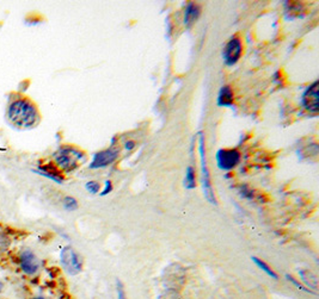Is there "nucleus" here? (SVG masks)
I'll return each mask as SVG.
<instances>
[{
    "label": "nucleus",
    "instance_id": "nucleus-19",
    "mask_svg": "<svg viewBox=\"0 0 319 299\" xmlns=\"http://www.w3.org/2000/svg\"><path fill=\"white\" fill-rule=\"evenodd\" d=\"M86 190L89 191L90 193H92V195H97V193L99 192V189H101V186H99V184L97 183V181H89V183L85 185Z\"/></svg>",
    "mask_w": 319,
    "mask_h": 299
},
{
    "label": "nucleus",
    "instance_id": "nucleus-16",
    "mask_svg": "<svg viewBox=\"0 0 319 299\" xmlns=\"http://www.w3.org/2000/svg\"><path fill=\"white\" fill-rule=\"evenodd\" d=\"M157 299H182V297H180L179 291L177 289L167 288L166 290H164L162 294L159 295Z\"/></svg>",
    "mask_w": 319,
    "mask_h": 299
},
{
    "label": "nucleus",
    "instance_id": "nucleus-22",
    "mask_svg": "<svg viewBox=\"0 0 319 299\" xmlns=\"http://www.w3.org/2000/svg\"><path fill=\"white\" fill-rule=\"evenodd\" d=\"M111 190H113V185H111V181L107 180V181H105V187H104L103 191H102L101 196H107L108 193L111 192Z\"/></svg>",
    "mask_w": 319,
    "mask_h": 299
},
{
    "label": "nucleus",
    "instance_id": "nucleus-13",
    "mask_svg": "<svg viewBox=\"0 0 319 299\" xmlns=\"http://www.w3.org/2000/svg\"><path fill=\"white\" fill-rule=\"evenodd\" d=\"M299 276L302 278L303 283L308 286V289L312 290H317L318 288V278L312 273L311 271L308 270H300L299 271Z\"/></svg>",
    "mask_w": 319,
    "mask_h": 299
},
{
    "label": "nucleus",
    "instance_id": "nucleus-5",
    "mask_svg": "<svg viewBox=\"0 0 319 299\" xmlns=\"http://www.w3.org/2000/svg\"><path fill=\"white\" fill-rule=\"evenodd\" d=\"M215 158L220 170L231 171L240 162V153L237 149H219Z\"/></svg>",
    "mask_w": 319,
    "mask_h": 299
},
{
    "label": "nucleus",
    "instance_id": "nucleus-3",
    "mask_svg": "<svg viewBox=\"0 0 319 299\" xmlns=\"http://www.w3.org/2000/svg\"><path fill=\"white\" fill-rule=\"evenodd\" d=\"M198 152H200V161H201V180H202V190L203 195L206 197L207 200L210 204L216 205V199L214 196V191H213L212 184H210V174L207 167V159H206V149H204V135L202 131L198 132Z\"/></svg>",
    "mask_w": 319,
    "mask_h": 299
},
{
    "label": "nucleus",
    "instance_id": "nucleus-2",
    "mask_svg": "<svg viewBox=\"0 0 319 299\" xmlns=\"http://www.w3.org/2000/svg\"><path fill=\"white\" fill-rule=\"evenodd\" d=\"M54 160L62 171L72 172L85 161V154L74 147L64 146L54 153Z\"/></svg>",
    "mask_w": 319,
    "mask_h": 299
},
{
    "label": "nucleus",
    "instance_id": "nucleus-7",
    "mask_svg": "<svg viewBox=\"0 0 319 299\" xmlns=\"http://www.w3.org/2000/svg\"><path fill=\"white\" fill-rule=\"evenodd\" d=\"M302 104L309 112L317 113L319 111V97H318V80H316L312 85H310L304 92L302 98Z\"/></svg>",
    "mask_w": 319,
    "mask_h": 299
},
{
    "label": "nucleus",
    "instance_id": "nucleus-20",
    "mask_svg": "<svg viewBox=\"0 0 319 299\" xmlns=\"http://www.w3.org/2000/svg\"><path fill=\"white\" fill-rule=\"evenodd\" d=\"M8 246H10V240H8L5 234H2V232L0 231V253L7 249Z\"/></svg>",
    "mask_w": 319,
    "mask_h": 299
},
{
    "label": "nucleus",
    "instance_id": "nucleus-8",
    "mask_svg": "<svg viewBox=\"0 0 319 299\" xmlns=\"http://www.w3.org/2000/svg\"><path fill=\"white\" fill-rule=\"evenodd\" d=\"M19 266L24 273L28 276H34L40 270V260L31 250H23L19 254Z\"/></svg>",
    "mask_w": 319,
    "mask_h": 299
},
{
    "label": "nucleus",
    "instance_id": "nucleus-9",
    "mask_svg": "<svg viewBox=\"0 0 319 299\" xmlns=\"http://www.w3.org/2000/svg\"><path fill=\"white\" fill-rule=\"evenodd\" d=\"M117 156H119V150L117 149L102 150V152L95 154L91 165H90V168L97 170V168L108 167V166L113 164V162H115Z\"/></svg>",
    "mask_w": 319,
    "mask_h": 299
},
{
    "label": "nucleus",
    "instance_id": "nucleus-17",
    "mask_svg": "<svg viewBox=\"0 0 319 299\" xmlns=\"http://www.w3.org/2000/svg\"><path fill=\"white\" fill-rule=\"evenodd\" d=\"M62 205H64L65 210L67 211H74L78 209L77 199L71 197V196H67V197L64 198V200H62Z\"/></svg>",
    "mask_w": 319,
    "mask_h": 299
},
{
    "label": "nucleus",
    "instance_id": "nucleus-14",
    "mask_svg": "<svg viewBox=\"0 0 319 299\" xmlns=\"http://www.w3.org/2000/svg\"><path fill=\"white\" fill-rule=\"evenodd\" d=\"M184 187L188 190H194L196 187V175H195V170L189 166L186 168L185 178H184Z\"/></svg>",
    "mask_w": 319,
    "mask_h": 299
},
{
    "label": "nucleus",
    "instance_id": "nucleus-1",
    "mask_svg": "<svg viewBox=\"0 0 319 299\" xmlns=\"http://www.w3.org/2000/svg\"><path fill=\"white\" fill-rule=\"evenodd\" d=\"M7 119L18 129H30L40 122V113L28 99H16L7 108Z\"/></svg>",
    "mask_w": 319,
    "mask_h": 299
},
{
    "label": "nucleus",
    "instance_id": "nucleus-18",
    "mask_svg": "<svg viewBox=\"0 0 319 299\" xmlns=\"http://www.w3.org/2000/svg\"><path fill=\"white\" fill-rule=\"evenodd\" d=\"M286 279H288V282H291L294 286H296V288L299 289L300 291H304V292H306V294H312V295L316 294L315 291H311V290H309L308 288H306V286H304L303 284H300L299 282H298V280L294 279L293 277L290 276V274H286Z\"/></svg>",
    "mask_w": 319,
    "mask_h": 299
},
{
    "label": "nucleus",
    "instance_id": "nucleus-23",
    "mask_svg": "<svg viewBox=\"0 0 319 299\" xmlns=\"http://www.w3.org/2000/svg\"><path fill=\"white\" fill-rule=\"evenodd\" d=\"M134 146H135V143L133 141H129V142H127V143H126V148H127V149H133L134 148Z\"/></svg>",
    "mask_w": 319,
    "mask_h": 299
},
{
    "label": "nucleus",
    "instance_id": "nucleus-15",
    "mask_svg": "<svg viewBox=\"0 0 319 299\" xmlns=\"http://www.w3.org/2000/svg\"><path fill=\"white\" fill-rule=\"evenodd\" d=\"M252 261L255 262L256 264V266H257L258 268H260V270H262L263 272H266V273L268 274V276L269 277H272L273 279H275V280H278L279 279V276L278 274L275 273V272H274L272 268L269 267V266H268L266 262L264 261H262V260H260L258 258H256V256H252Z\"/></svg>",
    "mask_w": 319,
    "mask_h": 299
},
{
    "label": "nucleus",
    "instance_id": "nucleus-25",
    "mask_svg": "<svg viewBox=\"0 0 319 299\" xmlns=\"http://www.w3.org/2000/svg\"><path fill=\"white\" fill-rule=\"evenodd\" d=\"M32 299H44V298H42V297H36V298H32Z\"/></svg>",
    "mask_w": 319,
    "mask_h": 299
},
{
    "label": "nucleus",
    "instance_id": "nucleus-24",
    "mask_svg": "<svg viewBox=\"0 0 319 299\" xmlns=\"http://www.w3.org/2000/svg\"><path fill=\"white\" fill-rule=\"evenodd\" d=\"M1 291H2V284L0 283V294H1Z\"/></svg>",
    "mask_w": 319,
    "mask_h": 299
},
{
    "label": "nucleus",
    "instance_id": "nucleus-6",
    "mask_svg": "<svg viewBox=\"0 0 319 299\" xmlns=\"http://www.w3.org/2000/svg\"><path fill=\"white\" fill-rule=\"evenodd\" d=\"M243 54L242 41L238 37H232L227 42L226 47L222 50V59L227 66H233L239 61Z\"/></svg>",
    "mask_w": 319,
    "mask_h": 299
},
{
    "label": "nucleus",
    "instance_id": "nucleus-21",
    "mask_svg": "<svg viewBox=\"0 0 319 299\" xmlns=\"http://www.w3.org/2000/svg\"><path fill=\"white\" fill-rule=\"evenodd\" d=\"M117 299H127L125 294V290H123L122 283L120 280H117Z\"/></svg>",
    "mask_w": 319,
    "mask_h": 299
},
{
    "label": "nucleus",
    "instance_id": "nucleus-4",
    "mask_svg": "<svg viewBox=\"0 0 319 299\" xmlns=\"http://www.w3.org/2000/svg\"><path fill=\"white\" fill-rule=\"evenodd\" d=\"M60 260H61L62 267L71 276H77L81 272V260L77 252L72 247H65L60 253Z\"/></svg>",
    "mask_w": 319,
    "mask_h": 299
},
{
    "label": "nucleus",
    "instance_id": "nucleus-12",
    "mask_svg": "<svg viewBox=\"0 0 319 299\" xmlns=\"http://www.w3.org/2000/svg\"><path fill=\"white\" fill-rule=\"evenodd\" d=\"M200 6L194 4V2H189L184 11V24L189 25V24L195 22L200 17Z\"/></svg>",
    "mask_w": 319,
    "mask_h": 299
},
{
    "label": "nucleus",
    "instance_id": "nucleus-11",
    "mask_svg": "<svg viewBox=\"0 0 319 299\" xmlns=\"http://www.w3.org/2000/svg\"><path fill=\"white\" fill-rule=\"evenodd\" d=\"M35 173L43 175V177L48 178V179L55 181V183H59V184L62 183V177L60 175V173L55 170V168L52 167V166H48V165L47 166H40V167H38V170L35 171Z\"/></svg>",
    "mask_w": 319,
    "mask_h": 299
},
{
    "label": "nucleus",
    "instance_id": "nucleus-10",
    "mask_svg": "<svg viewBox=\"0 0 319 299\" xmlns=\"http://www.w3.org/2000/svg\"><path fill=\"white\" fill-rule=\"evenodd\" d=\"M233 104V92L230 86H222L218 95V105L222 107H231Z\"/></svg>",
    "mask_w": 319,
    "mask_h": 299
}]
</instances>
